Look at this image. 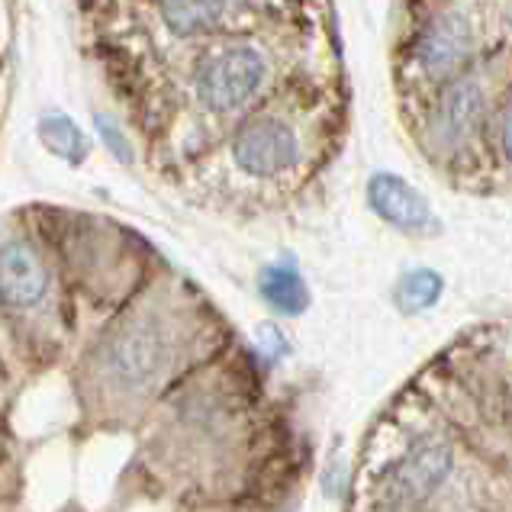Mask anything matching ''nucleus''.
Segmentation results:
<instances>
[{
    "label": "nucleus",
    "mask_w": 512,
    "mask_h": 512,
    "mask_svg": "<svg viewBox=\"0 0 512 512\" xmlns=\"http://www.w3.org/2000/svg\"><path fill=\"white\" fill-rule=\"evenodd\" d=\"M480 49V26L474 10L458 0H448L438 10H432L419 23L413 52H409V68L419 84L442 87L464 75L467 65L474 62V52Z\"/></svg>",
    "instance_id": "3"
},
{
    "label": "nucleus",
    "mask_w": 512,
    "mask_h": 512,
    "mask_svg": "<svg viewBox=\"0 0 512 512\" xmlns=\"http://www.w3.org/2000/svg\"><path fill=\"white\" fill-rule=\"evenodd\" d=\"M104 371L116 387L142 390L152 387L165 374L171 361L168 332L155 319H129L116 329L104 345Z\"/></svg>",
    "instance_id": "4"
},
{
    "label": "nucleus",
    "mask_w": 512,
    "mask_h": 512,
    "mask_svg": "<svg viewBox=\"0 0 512 512\" xmlns=\"http://www.w3.org/2000/svg\"><path fill=\"white\" fill-rule=\"evenodd\" d=\"M49 287V277L36 252L23 242L0 248V300L10 306H36Z\"/></svg>",
    "instance_id": "8"
},
{
    "label": "nucleus",
    "mask_w": 512,
    "mask_h": 512,
    "mask_svg": "<svg viewBox=\"0 0 512 512\" xmlns=\"http://www.w3.org/2000/svg\"><path fill=\"white\" fill-rule=\"evenodd\" d=\"M496 145H500L506 162H512V100H506L500 120H496Z\"/></svg>",
    "instance_id": "14"
},
{
    "label": "nucleus",
    "mask_w": 512,
    "mask_h": 512,
    "mask_svg": "<svg viewBox=\"0 0 512 512\" xmlns=\"http://www.w3.org/2000/svg\"><path fill=\"white\" fill-rule=\"evenodd\" d=\"M313 129L300 107H261L239 120L229 142V158L242 178L287 190L313 168Z\"/></svg>",
    "instance_id": "1"
},
{
    "label": "nucleus",
    "mask_w": 512,
    "mask_h": 512,
    "mask_svg": "<svg viewBox=\"0 0 512 512\" xmlns=\"http://www.w3.org/2000/svg\"><path fill=\"white\" fill-rule=\"evenodd\" d=\"M274 78L271 55L255 42H226L213 49L194 71L197 104L213 116H229L268 91Z\"/></svg>",
    "instance_id": "2"
},
{
    "label": "nucleus",
    "mask_w": 512,
    "mask_h": 512,
    "mask_svg": "<svg viewBox=\"0 0 512 512\" xmlns=\"http://www.w3.org/2000/svg\"><path fill=\"white\" fill-rule=\"evenodd\" d=\"M258 290L271 310H277L281 316H300L310 306V290H306V281L294 261L268 265L258 277Z\"/></svg>",
    "instance_id": "9"
},
{
    "label": "nucleus",
    "mask_w": 512,
    "mask_h": 512,
    "mask_svg": "<svg viewBox=\"0 0 512 512\" xmlns=\"http://www.w3.org/2000/svg\"><path fill=\"white\" fill-rule=\"evenodd\" d=\"M368 203L387 226L409 232V236H426V232L438 229V219L429 207L426 194L416 190L409 181L397 178V174L387 171L374 174L368 181Z\"/></svg>",
    "instance_id": "7"
},
{
    "label": "nucleus",
    "mask_w": 512,
    "mask_h": 512,
    "mask_svg": "<svg viewBox=\"0 0 512 512\" xmlns=\"http://www.w3.org/2000/svg\"><path fill=\"white\" fill-rule=\"evenodd\" d=\"M97 133H100V139L107 142V149H110V155L116 158V162L133 165V149H129V139L120 133V126H116L110 116H97Z\"/></svg>",
    "instance_id": "13"
},
{
    "label": "nucleus",
    "mask_w": 512,
    "mask_h": 512,
    "mask_svg": "<svg viewBox=\"0 0 512 512\" xmlns=\"http://www.w3.org/2000/svg\"><path fill=\"white\" fill-rule=\"evenodd\" d=\"M490 113V91L480 75H458L448 81L432 107L429 120V145L445 155L464 152L467 145H474L477 133L487 126Z\"/></svg>",
    "instance_id": "5"
},
{
    "label": "nucleus",
    "mask_w": 512,
    "mask_h": 512,
    "mask_svg": "<svg viewBox=\"0 0 512 512\" xmlns=\"http://www.w3.org/2000/svg\"><path fill=\"white\" fill-rule=\"evenodd\" d=\"M442 290H445L442 274H435L432 268H416V271L400 277L393 297H397V306L403 313H422V310H429V306L438 303Z\"/></svg>",
    "instance_id": "12"
},
{
    "label": "nucleus",
    "mask_w": 512,
    "mask_h": 512,
    "mask_svg": "<svg viewBox=\"0 0 512 512\" xmlns=\"http://www.w3.org/2000/svg\"><path fill=\"white\" fill-rule=\"evenodd\" d=\"M455 471V451L442 438H426L413 451L390 467L377 487V503L387 512H403L419 503H426L429 496L445 484Z\"/></svg>",
    "instance_id": "6"
},
{
    "label": "nucleus",
    "mask_w": 512,
    "mask_h": 512,
    "mask_svg": "<svg viewBox=\"0 0 512 512\" xmlns=\"http://www.w3.org/2000/svg\"><path fill=\"white\" fill-rule=\"evenodd\" d=\"M165 26L174 36H203L226 20L229 0H158Z\"/></svg>",
    "instance_id": "10"
},
{
    "label": "nucleus",
    "mask_w": 512,
    "mask_h": 512,
    "mask_svg": "<svg viewBox=\"0 0 512 512\" xmlns=\"http://www.w3.org/2000/svg\"><path fill=\"white\" fill-rule=\"evenodd\" d=\"M39 139L46 142V149L55 152L58 158H65L68 165H81L87 158V136L75 126V120H68L65 113H49L39 120Z\"/></svg>",
    "instance_id": "11"
}]
</instances>
